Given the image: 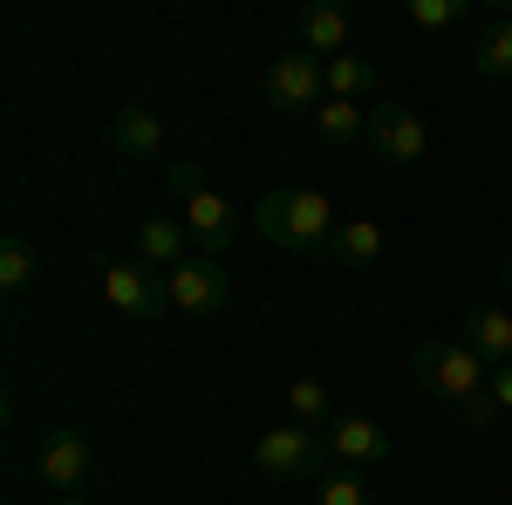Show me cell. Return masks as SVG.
I'll use <instances>...</instances> for the list:
<instances>
[{
  "label": "cell",
  "mask_w": 512,
  "mask_h": 505,
  "mask_svg": "<svg viewBox=\"0 0 512 505\" xmlns=\"http://www.w3.org/2000/svg\"><path fill=\"white\" fill-rule=\"evenodd\" d=\"M335 212H328V198L308 192V185H280V192L260 198V239L280 246V253H328V239H335Z\"/></svg>",
  "instance_id": "cell-1"
},
{
  "label": "cell",
  "mask_w": 512,
  "mask_h": 505,
  "mask_svg": "<svg viewBox=\"0 0 512 505\" xmlns=\"http://www.w3.org/2000/svg\"><path fill=\"white\" fill-rule=\"evenodd\" d=\"M410 369H417V383L431 389L437 403H472V396H485V383H492V362L465 342V335H431V342H417L410 349Z\"/></svg>",
  "instance_id": "cell-2"
},
{
  "label": "cell",
  "mask_w": 512,
  "mask_h": 505,
  "mask_svg": "<svg viewBox=\"0 0 512 505\" xmlns=\"http://www.w3.org/2000/svg\"><path fill=\"white\" fill-rule=\"evenodd\" d=\"M328 430L315 424H274V430H260V444H253V465H260V478H274V485H321L328 478Z\"/></svg>",
  "instance_id": "cell-3"
},
{
  "label": "cell",
  "mask_w": 512,
  "mask_h": 505,
  "mask_svg": "<svg viewBox=\"0 0 512 505\" xmlns=\"http://www.w3.org/2000/svg\"><path fill=\"white\" fill-rule=\"evenodd\" d=\"M164 178H171V192H178V205H185L178 219L192 226L198 253H212V260H219V253L239 239V205L219 192V185H205V178H198V164H185V157H171V164H164Z\"/></svg>",
  "instance_id": "cell-4"
},
{
  "label": "cell",
  "mask_w": 512,
  "mask_h": 505,
  "mask_svg": "<svg viewBox=\"0 0 512 505\" xmlns=\"http://www.w3.org/2000/svg\"><path fill=\"white\" fill-rule=\"evenodd\" d=\"M96 280H103V301H110L123 321H158V314H171L164 273H151L144 260H103Z\"/></svg>",
  "instance_id": "cell-5"
},
{
  "label": "cell",
  "mask_w": 512,
  "mask_h": 505,
  "mask_svg": "<svg viewBox=\"0 0 512 505\" xmlns=\"http://www.w3.org/2000/svg\"><path fill=\"white\" fill-rule=\"evenodd\" d=\"M267 103L287 110V117H315L321 103H328V62H315L308 48L274 55V69H267Z\"/></svg>",
  "instance_id": "cell-6"
},
{
  "label": "cell",
  "mask_w": 512,
  "mask_h": 505,
  "mask_svg": "<svg viewBox=\"0 0 512 505\" xmlns=\"http://www.w3.org/2000/svg\"><path fill=\"white\" fill-rule=\"evenodd\" d=\"M164 294H171V314H219L233 301V273L212 253H192V260H178L164 273Z\"/></svg>",
  "instance_id": "cell-7"
},
{
  "label": "cell",
  "mask_w": 512,
  "mask_h": 505,
  "mask_svg": "<svg viewBox=\"0 0 512 505\" xmlns=\"http://www.w3.org/2000/svg\"><path fill=\"white\" fill-rule=\"evenodd\" d=\"M35 471H41V485L62 499V492H82L89 485V471H96V451H89V437L82 430H48L41 437V451H35Z\"/></svg>",
  "instance_id": "cell-8"
},
{
  "label": "cell",
  "mask_w": 512,
  "mask_h": 505,
  "mask_svg": "<svg viewBox=\"0 0 512 505\" xmlns=\"http://www.w3.org/2000/svg\"><path fill=\"white\" fill-rule=\"evenodd\" d=\"M369 144H376L383 164H417L431 151V130H424V117L410 103H376L369 110Z\"/></svg>",
  "instance_id": "cell-9"
},
{
  "label": "cell",
  "mask_w": 512,
  "mask_h": 505,
  "mask_svg": "<svg viewBox=\"0 0 512 505\" xmlns=\"http://www.w3.org/2000/svg\"><path fill=\"white\" fill-rule=\"evenodd\" d=\"M349 41H355V14L349 7H301V14H294V48H308L315 62L349 55Z\"/></svg>",
  "instance_id": "cell-10"
},
{
  "label": "cell",
  "mask_w": 512,
  "mask_h": 505,
  "mask_svg": "<svg viewBox=\"0 0 512 505\" xmlns=\"http://www.w3.org/2000/svg\"><path fill=\"white\" fill-rule=\"evenodd\" d=\"M328 451H335V465L369 471V465L390 458V430L376 424V417H335V424H328Z\"/></svg>",
  "instance_id": "cell-11"
},
{
  "label": "cell",
  "mask_w": 512,
  "mask_h": 505,
  "mask_svg": "<svg viewBox=\"0 0 512 505\" xmlns=\"http://www.w3.org/2000/svg\"><path fill=\"white\" fill-rule=\"evenodd\" d=\"M192 253H198V239H192L185 219H144L137 226V260L151 273H171L178 260H192Z\"/></svg>",
  "instance_id": "cell-12"
},
{
  "label": "cell",
  "mask_w": 512,
  "mask_h": 505,
  "mask_svg": "<svg viewBox=\"0 0 512 505\" xmlns=\"http://www.w3.org/2000/svg\"><path fill=\"white\" fill-rule=\"evenodd\" d=\"M110 144L123 157H158L164 151V117L151 103H123L117 117H110Z\"/></svg>",
  "instance_id": "cell-13"
},
{
  "label": "cell",
  "mask_w": 512,
  "mask_h": 505,
  "mask_svg": "<svg viewBox=\"0 0 512 505\" xmlns=\"http://www.w3.org/2000/svg\"><path fill=\"white\" fill-rule=\"evenodd\" d=\"M472 76L478 82H506L512 76V7L506 14H492L472 41Z\"/></svg>",
  "instance_id": "cell-14"
},
{
  "label": "cell",
  "mask_w": 512,
  "mask_h": 505,
  "mask_svg": "<svg viewBox=\"0 0 512 505\" xmlns=\"http://www.w3.org/2000/svg\"><path fill=\"white\" fill-rule=\"evenodd\" d=\"M383 246H390V239H383L376 219H342L335 239H328V260H335V267H376V260H383Z\"/></svg>",
  "instance_id": "cell-15"
},
{
  "label": "cell",
  "mask_w": 512,
  "mask_h": 505,
  "mask_svg": "<svg viewBox=\"0 0 512 505\" xmlns=\"http://www.w3.org/2000/svg\"><path fill=\"white\" fill-rule=\"evenodd\" d=\"M315 137L328 144V151H355L362 137H369V110L362 103H342V96H328L315 110Z\"/></svg>",
  "instance_id": "cell-16"
},
{
  "label": "cell",
  "mask_w": 512,
  "mask_h": 505,
  "mask_svg": "<svg viewBox=\"0 0 512 505\" xmlns=\"http://www.w3.org/2000/svg\"><path fill=\"white\" fill-rule=\"evenodd\" d=\"M465 342H472L492 369L512 362V314L506 308H465Z\"/></svg>",
  "instance_id": "cell-17"
},
{
  "label": "cell",
  "mask_w": 512,
  "mask_h": 505,
  "mask_svg": "<svg viewBox=\"0 0 512 505\" xmlns=\"http://www.w3.org/2000/svg\"><path fill=\"white\" fill-rule=\"evenodd\" d=\"M376 62H362V55H335L328 62V96H342V103H362V96H376Z\"/></svg>",
  "instance_id": "cell-18"
},
{
  "label": "cell",
  "mask_w": 512,
  "mask_h": 505,
  "mask_svg": "<svg viewBox=\"0 0 512 505\" xmlns=\"http://www.w3.org/2000/svg\"><path fill=\"white\" fill-rule=\"evenodd\" d=\"M35 273H41L35 239H28V233H7V239H0V287H7V294H21Z\"/></svg>",
  "instance_id": "cell-19"
},
{
  "label": "cell",
  "mask_w": 512,
  "mask_h": 505,
  "mask_svg": "<svg viewBox=\"0 0 512 505\" xmlns=\"http://www.w3.org/2000/svg\"><path fill=\"white\" fill-rule=\"evenodd\" d=\"M287 410H294V424H315V430L335 424V396H328V383H315V376H301V383L287 389Z\"/></svg>",
  "instance_id": "cell-20"
},
{
  "label": "cell",
  "mask_w": 512,
  "mask_h": 505,
  "mask_svg": "<svg viewBox=\"0 0 512 505\" xmlns=\"http://www.w3.org/2000/svg\"><path fill=\"white\" fill-rule=\"evenodd\" d=\"M403 21H410V28H424V35H444V28L472 21V0H410V7H403Z\"/></svg>",
  "instance_id": "cell-21"
},
{
  "label": "cell",
  "mask_w": 512,
  "mask_h": 505,
  "mask_svg": "<svg viewBox=\"0 0 512 505\" xmlns=\"http://www.w3.org/2000/svg\"><path fill=\"white\" fill-rule=\"evenodd\" d=\"M315 505H369V478H362V471H349V465H335L315 485Z\"/></svg>",
  "instance_id": "cell-22"
},
{
  "label": "cell",
  "mask_w": 512,
  "mask_h": 505,
  "mask_svg": "<svg viewBox=\"0 0 512 505\" xmlns=\"http://www.w3.org/2000/svg\"><path fill=\"white\" fill-rule=\"evenodd\" d=\"M458 417H465V430H499V424H506V410H499L492 396H472V403H458Z\"/></svg>",
  "instance_id": "cell-23"
},
{
  "label": "cell",
  "mask_w": 512,
  "mask_h": 505,
  "mask_svg": "<svg viewBox=\"0 0 512 505\" xmlns=\"http://www.w3.org/2000/svg\"><path fill=\"white\" fill-rule=\"evenodd\" d=\"M485 396H492V403H499V410L512 417V362H499V369H492V383H485Z\"/></svg>",
  "instance_id": "cell-24"
},
{
  "label": "cell",
  "mask_w": 512,
  "mask_h": 505,
  "mask_svg": "<svg viewBox=\"0 0 512 505\" xmlns=\"http://www.w3.org/2000/svg\"><path fill=\"white\" fill-rule=\"evenodd\" d=\"M48 505H89V499H82V492H62V499H48Z\"/></svg>",
  "instance_id": "cell-25"
},
{
  "label": "cell",
  "mask_w": 512,
  "mask_h": 505,
  "mask_svg": "<svg viewBox=\"0 0 512 505\" xmlns=\"http://www.w3.org/2000/svg\"><path fill=\"white\" fill-rule=\"evenodd\" d=\"M499 280H506V294H512V253H506V260H499Z\"/></svg>",
  "instance_id": "cell-26"
}]
</instances>
